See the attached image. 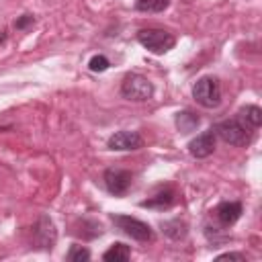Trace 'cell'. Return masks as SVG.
Instances as JSON below:
<instances>
[{
    "label": "cell",
    "instance_id": "obj_17",
    "mask_svg": "<svg viewBox=\"0 0 262 262\" xmlns=\"http://www.w3.org/2000/svg\"><path fill=\"white\" fill-rule=\"evenodd\" d=\"M66 260H70V262L90 260V252H88V248H84V246H72L70 252L66 254Z\"/></svg>",
    "mask_w": 262,
    "mask_h": 262
},
{
    "label": "cell",
    "instance_id": "obj_5",
    "mask_svg": "<svg viewBox=\"0 0 262 262\" xmlns=\"http://www.w3.org/2000/svg\"><path fill=\"white\" fill-rule=\"evenodd\" d=\"M111 219L123 233H127L135 242H151L154 239V229L145 221H139L129 215H111Z\"/></svg>",
    "mask_w": 262,
    "mask_h": 262
},
{
    "label": "cell",
    "instance_id": "obj_2",
    "mask_svg": "<svg viewBox=\"0 0 262 262\" xmlns=\"http://www.w3.org/2000/svg\"><path fill=\"white\" fill-rule=\"evenodd\" d=\"M192 98L205 106V108H215L221 104V84L213 76H203L194 82L192 86Z\"/></svg>",
    "mask_w": 262,
    "mask_h": 262
},
{
    "label": "cell",
    "instance_id": "obj_16",
    "mask_svg": "<svg viewBox=\"0 0 262 262\" xmlns=\"http://www.w3.org/2000/svg\"><path fill=\"white\" fill-rule=\"evenodd\" d=\"M166 235H170L172 239H180L186 235V223L180 221V219H174V221H168V223H162Z\"/></svg>",
    "mask_w": 262,
    "mask_h": 262
},
{
    "label": "cell",
    "instance_id": "obj_3",
    "mask_svg": "<svg viewBox=\"0 0 262 262\" xmlns=\"http://www.w3.org/2000/svg\"><path fill=\"white\" fill-rule=\"evenodd\" d=\"M137 41L154 55H162V53L170 51L176 43L174 35L164 29H141L137 33Z\"/></svg>",
    "mask_w": 262,
    "mask_h": 262
},
{
    "label": "cell",
    "instance_id": "obj_7",
    "mask_svg": "<svg viewBox=\"0 0 262 262\" xmlns=\"http://www.w3.org/2000/svg\"><path fill=\"white\" fill-rule=\"evenodd\" d=\"M131 172L129 170H123V168H108L104 172V184H106V190L115 196H123L129 186H131Z\"/></svg>",
    "mask_w": 262,
    "mask_h": 262
},
{
    "label": "cell",
    "instance_id": "obj_20",
    "mask_svg": "<svg viewBox=\"0 0 262 262\" xmlns=\"http://www.w3.org/2000/svg\"><path fill=\"white\" fill-rule=\"evenodd\" d=\"M29 23H33V16H31V14H23V18H18V20L14 23V27H16V29H25Z\"/></svg>",
    "mask_w": 262,
    "mask_h": 262
},
{
    "label": "cell",
    "instance_id": "obj_10",
    "mask_svg": "<svg viewBox=\"0 0 262 262\" xmlns=\"http://www.w3.org/2000/svg\"><path fill=\"white\" fill-rule=\"evenodd\" d=\"M213 213H215V217H217V221H219L221 225L229 227V225H233V223L242 217V203H237V201L219 203Z\"/></svg>",
    "mask_w": 262,
    "mask_h": 262
},
{
    "label": "cell",
    "instance_id": "obj_9",
    "mask_svg": "<svg viewBox=\"0 0 262 262\" xmlns=\"http://www.w3.org/2000/svg\"><path fill=\"white\" fill-rule=\"evenodd\" d=\"M213 151H215V131L213 129H209L188 141V154L192 158H199V160L209 158Z\"/></svg>",
    "mask_w": 262,
    "mask_h": 262
},
{
    "label": "cell",
    "instance_id": "obj_6",
    "mask_svg": "<svg viewBox=\"0 0 262 262\" xmlns=\"http://www.w3.org/2000/svg\"><path fill=\"white\" fill-rule=\"evenodd\" d=\"M33 242L37 248L41 250H51L57 242V229H55V223L51 221V217L47 215H41L33 227Z\"/></svg>",
    "mask_w": 262,
    "mask_h": 262
},
{
    "label": "cell",
    "instance_id": "obj_12",
    "mask_svg": "<svg viewBox=\"0 0 262 262\" xmlns=\"http://www.w3.org/2000/svg\"><path fill=\"white\" fill-rule=\"evenodd\" d=\"M174 123H176L180 133H190V131H194L199 127V117L194 113H190V111H182V113L176 115Z\"/></svg>",
    "mask_w": 262,
    "mask_h": 262
},
{
    "label": "cell",
    "instance_id": "obj_19",
    "mask_svg": "<svg viewBox=\"0 0 262 262\" xmlns=\"http://www.w3.org/2000/svg\"><path fill=\"white\" fill-rule=\"evenodd\" d=\"M217 260H246V256L244 254H235V252H227V254L217 256Z\"/></svg>",
    "mask_w": 262,
    "mask_h": 262
},
{
    "label": "cell",
    "instance_id": "obj_13",
    "mask_svg": "<svg viewBox=\"0 0 262 262\" xmlns=\"http://www.w3.org/2000/svg\"><path fill=\"white\" fill-rule=\"evenodd\" d=\"M129 256H131L129 246L117 242V244H113V246L102 254V260H106V262H123V260H129Z\"/></svg>",
    "mask_w": 262,
    "mask_h": 262
},
{
    "label": "cell",
    "instance_id": "obj_4",
    "mask_svg": "<svg viewBox=\"0 0 262 262\" xmlns=\"http://www.w3.org/2000/svg\"><path fill=\"white\" fill-rule=\"evenodd\" d=\"M121 94L123 98L127 100H135V102H143L147 98H151L154 94V86L151 82L141 76V74H127L123 78V84H121Z\"/></svg>",
    "mask_w": 262,
    "mask_h": 262
},
{
    "label": "cell",
    "instance_id": "obj_15",
    "mask_svg": "<svg viewBox=\"0 0 262 262\" xmlns=\"http://www.w3.org/2000/svg\"><path fill=\"white\" fill-rule=\"evenodd\" d=\"M172 0H135V8L139 12H164Z\"/></svg>",
    "mask_w": 262,
    "mask_h": 262
},
{
    "label": "cell",
    "instance_id": "obj_1",
    "mask_svg": "<svg viewBox=\"0 0 262 262\" xmlns=\"http://www.w3.org/2000/svg\"><path fill=\"white\" fill-rule=\"evenodd\" d=\"M213 131H215V137H221L225 143L235 145V147H246L254 139V129L239 115L233 119H225V121L217 123L213 127Z\"/></svg>",
    "mask_w": 262,
    "mask_h": 262
},
{
    "label": "cell",
    "instance_id": "obj_14",
    "mask_svg": "<svg viewBox=\"0 0 262 262\" xmlns=\"http://www.w3.org/2000/svg\"><path fill=\"white\" fill-rule=\"evenodd\" d=\"M237 115H239L252 129H258V127L262 125V111H260V106H256V104H248V106H244Z\"/></svg>",
    "mask_w": 262,
    "mask_h": 262
},
{
    "label": "cell",
    "instance_id": "obj_18",
    "mask_svg": "<svg viewBox=\"0 0 262 262\" xmlns=\"http://www.w3.org/2000/svg\"><path fill=\"white\" fill-rule=\"evenodd\" d=\"M108 66H111V63H108V59H106L104 55H94V57L88 61V68H90L92 72H104Z\"/></svg>",
    "mask_w": 262,
    "mask_h": 262
},
{
    "label": "cell",
    "instance_id": "obj_11",
    "mask_svg": "<svg viewBox=\"0 0 262 262\" xmlns=\"http://www.w3.org/2000/svg\"><path fill=\"white\" fill-rule=\"evenodd\" d=\"M174 201H176V192H174L172 188H164V190H160L158 194H154L151 199L143 201L141 207H149V209H160V211H164V209H170V207L174 205Z\"/></svg>",
    "mask_w": 262,
    "mask_h": 262
},
{
    "label": "cell",
    "instance_id": "obj_8",
    "mask_svg": "<svg viewBox=\"0 0 262 262\" xmlns=\"http://www.w3.org/2000/svg\"><path fill=\"white\" fill-rule=\"evenodd\" d=\"M106 145L113 151H131L143 147V137L137 131H117L108 137Z\"/></svg>",
    "mask_w": 262,
    "mask_h": 262
}]
</instances>
